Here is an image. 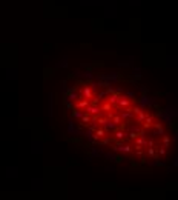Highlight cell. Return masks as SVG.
<instances>
[{
	"label": "cell",
	"mask_w": 178,
	"mask_h": 200,
	"mask_svg": "<svg viewBox=\"0 0 178 200\" xmlns=\"http://www.w3.org/2000/svg\"><path fill=\"white\" fill-rule=\"evenodd\" d=\"M78 108L82 123L89 126L92 137L126 153L141 151V142L148 145V137L161 136L160 123L117 91H98L97 94L94 89L88 91L78 95Z\"/></svg>",
	"instance_id": "obj_1"
}]
</instances>
